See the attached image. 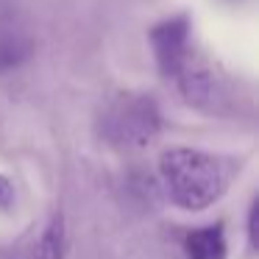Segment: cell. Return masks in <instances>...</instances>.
<instances>
[{
    "label": "cell",
    "instance_id": "cell-1",
    "mask_svg": "<svg viewBox=\"0 0 259 259\" xmlns=\"http://www.w3.org/2000/svg\"><path fill=\"white\" fill-rule=\"evenodd\" d=\"M159 170L173 203L181 209H206L226 190V173L220 162L203 151L170 148L162 153Z\"/></svg>",
    "mask_w": 259,
    "mask_h": 259
},
{
    "label": "cell",
    "instance_id": "cell-2",
    "mask_svg": "<svg viewBox=\"0 0 259 259\" xmlns=\"http://www.w3.org/2000/svg\"><path fill=\"white\" fill-rule=\"evenodd\" d=\"M159 109L151 98H125L114 103L103 117V134L114 145L140 148L159 134Z\"/></svg>",
    "mask_w": 259,
    "mask_h": 259
},
{
    "label": "cell",
    "instance_id": "cell-3",
    "mask_svg": "<svg viewBox=\"0 0 259 259\" xmlns=\"http://www.w3.org/2000/svg\"><path fill=\"white\" fill-rule=\"evenodd\" d=\"M153 51H156L159 67L164 75H179L187 67V39H190V23L184 17H173L159 23L151 31Z\"/></svg>",
    "mask_w": 259,
    "mask_h": 259
},
{
    "label": "cell",
    "instance_id": "cell-4",
    "mask_svg": "<svg viewBox=\"0 0 259 259\" xmlns=\"http://www.w3.org/2000/svg\"><path fill=\"white\" fill-rule=\"evenodd\" d=\"M184 245L190 259H226V237L220 226H206L187 234Z\"/></svg>",
    "mask_w": 259,
    "mask_h": 259
},
{
    "label": "cell",
    "instance_id": "cell-5",
    "mask_svg": "<svg viewBox=\"0 0 259 259\" xmlns=\"http://www.w3.org/2000/svg\"><path fill=\"white\" fill-rule=\"evenodd\" d=\"M62 253H64V223H62V214H59L48 223V229L42 231L39 240L31 248H25L17 259H62Z\"/></svg>",
    "mask_w": 259,
    "mask_h": 259
},
{
    "label": "cell",
    "instance_id": "cell-6",
    "mask_svg": "<svg viewBox=\"0 0 259 259\" xmlns=\"http://www.w3.org/2000/svg\"><path fill=\"white\" fill-rule=\"evenodd\" d=\"M31 51H34V42H31L28 34H23L17 28L0 31V73L20 67L31 56Z\"/></svg>",
    "mask_w": 259,
    "mask_h": 259
},
{
    "label": "cell",
    "instance_id": "cell-7",
    "mask_svg": "<svg viewBox=\"0 0 259 259\" xmlns=\"http://www.w3.org/2000/svg\"><path fill=\"white\" fill-rule=\"evenodd\" d=\"M256 214H259V203L253 201V203H251V214H248V234H251V248L259 245V240H256Z\"/></svg>",
    "mask_w": 259,
    "mask_h": 259
},
{
    "label": "cell",
    "instance_id": "cell-8",
    "mask_svg": "<svg viewBox=\"0 0 259 259\" xmlns=\"http://www.w3.org/2000/svg\"><path fill=\"white\" fill-rule=\"evenodd\" d=\"M9 203H12V184L0 176V206H9Z\"/></svg>",
    "mask_w": 259,
    "mask_h": 259
}]
</instances>
